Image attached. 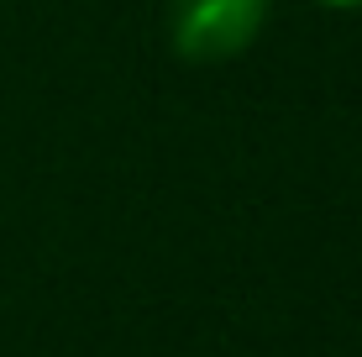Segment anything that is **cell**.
I'll use <instances>...</instances> for the list:
<instances>
[{
    "label": "cell",
    "mask_w": 362,
    "mask_h": 357,
    "mask_svg": "<svg viewBox=\"0 0 362 357\" xmlns=\"http://www.w3.org/2000/svg\"><path fill=\"white\" fill-rule=\"evenodd\" d=\"M273 0H168V42L189 64H226L268 27Z\"/></svg>",
    "instance_id": "1"
},
{
    "label": "cell",
    "mask_w": 362,
    "mask_h": 357,
    "mask_svg": "<svg viewBox=\"0 0 362 357\" xmlns=\"http://www.w3.org/2000/svg\"><path fill=\"white\" fill-rule=\"evenodd\" d=\"M320 6H336V11H352V6H362V0H320Z\"/></svg>",
    "instance_id": "2"
}]
</instances>
